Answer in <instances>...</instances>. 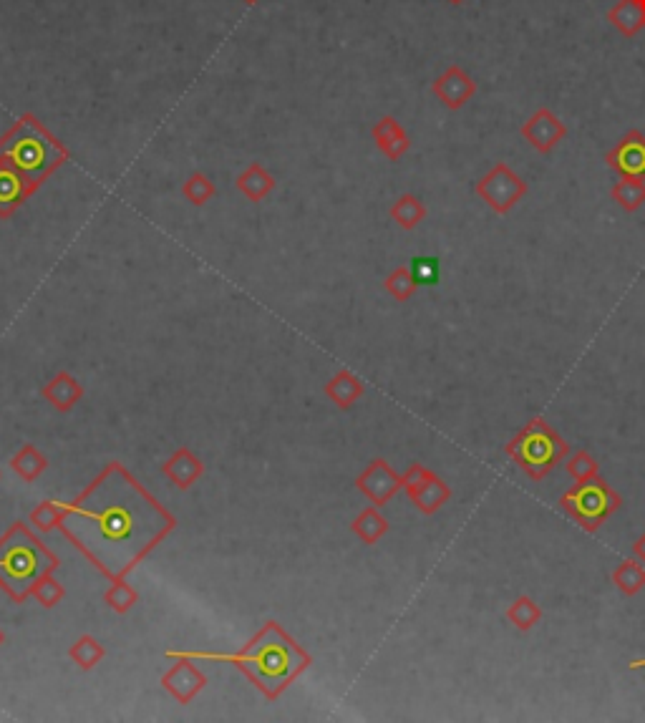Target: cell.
I'll return each instance as SVG.
<instances>
[{"mask_svg":"<svg viewBox=\"0 0 645 723\" xmlns=\"http://www.w3.org/2000/svg\"><path fill=\"white\" fill-rule=\"evenodd\" d=\"M610 194H613V200L620 205V210L635 212L645 205V182H640V179L620 177V182L613 184Z\"/></svg>","mask_w":645,"mask_h":723,"instance_id":"obj_24","label":"cell"},{"mask_svg":"<svg viewBox=\"0 0 645 723\" xmlns=\"http://www.w3.org/2000/svg\"><path fill=\"white\" fill-rule=\"evenodd\" d=\"M608 21L625 38H635L645 28V13L640 0H618L608 11Z\"/></svg>","mask_w":645,"mask_h":723,"instance_id":"obj_17","label":"cell"},{"mask_svg":"<svg viewBox=\"0 0 645 723\" xmlns=\"http://www.w3.org/2000/svg\"><path fill=\"white\" fill-rule=\"evenodd\" d=\"M416 288H419V285H416L414 275H411L409 268H396L394 273L386 278V290H389L399 303H406V300L414 298Z\"/></svg>","mask_w":645,"mask_h":723,"instance_id":"obj_32","label":"cell"},{"mask_svg":"<svg viewBox=\"0 0 645 723\" xmlns=\"http://www.w3.org/2000/svg\"><path fill=\"white\" fill-rule=\"evenodd\" d=\"M237 189L245 194L247 200L260 202L275 189V179H273V174L263 167V164L255 162V164H250V167H247L240 177H237Z\"/></svg>","mask_w":645,"mask_h":723,"instance_id":"obj_20","label":"cell"},{"mask_svg":"<svg viewBox=\"0 0 645 723\" xmlns=\"http://www.w3.org/2000/svg\"><path fill=\"white\" fill-rule=\"evenodd\" d=\"M356 487L371 499V504L376 507H383L394 499V494L399 489H404V482H401L399 474L391 469V464L386 459H373L366 469H363L361 477L356 479Z\"/></svg>","mask_w":645,"mask_h":723,"instance_id":"obj_11","label":"cell"},{"mask_svg":"<svg viewBox=\"0 0 645 723\" xmlns=\"http://www.w3.org/2000/svg\"><path fill=\"white\" fill-rule=\"evenodd\" d=\"M640 3H643V13H645V0H640Z\"/></svg>","mask_w":645,"mask_h":723,"instance_id":"obj_41","label":"cell"},{"mask_svg":"<svg viewBox=\"0 0 645 723\" xmlns=\"http://www.w3.org/2000/svg\"><path fill=\"white\" fill-rule=\"evenodd\" d=\"M613 582L623 595H638L645 587V567L640 560H623L613 572Z\"/></svg>","mask_w":645,"mask_h":723,"instance_id":"obj_25","label":"cell"},{"mask_svg":"<svg viewBox=\"0 0 645 723\" xmlns=\"http://www.w3.org/2000/svg\"><path fill=\"white\" fill-rule=\"evenodd\" d=\"M633 555L638 557V560L645 565V535H640L638 542H635V545H633Z\"/></svg>","mask_w":645,"mask_h":723,"instance_id":"obj_36","label":"cell"},{"mask_svg":"<svg viewBox=\"0 0 645 723\" xmlns=\"http://www.w3.org/2000/svg\"><path fill=\"white\" fill-rule=\"evenodd\" d=\"M11 467L23 482H36L48 467V459L38 451V446L33 444H23L21 449L16 451V456L11 459Z\"/></svg>","mask_w":645,"mask_h":723,"instance_id":"obj_22","label":"cell"},{"mask_svg":"<svg viewBox=\"0 0 645 723\" xmlns=\"http://www.w3.org/2000/svg\"><path fill=\"white\" fill-rule=\"evenodd\" d=\"M449 3H451V6H462L464 0H449Z\"/></svg>","mask_w":645,"mask_h":723,"instance_id":"obj_38","label":"cell"},{"mask_svg":"<svg viewBox=\"0 0 645 723\" xmlns=\"http://www.w3.org/2000/svg\"><path fill=\"white\" fill-rule=\"evenodd\" d=\"M373 139H376L378 149H381L391 162H399L411 147L409 134H406V129L394 116H383V119L376 121V126H373Z\"/></svg>","mask_w":645,"mask_h":723,"instance_id":"obj_15","label":"cell"},{"mask_svg":"<svg viewBox=\"0 0 645 723\" xmlns=\"http://www.w3.org/2000/svg\"><path fill=\"white\" fill-rule=\"evenodd\" d=\"M391 217L404 230H414V227H419L426 220V205L416 194H401L399 200L394 202V207H391Z\"/></svg>","mask_w":645,"mask_h":723,"instance_id":"obj_23","label":"cell"},{"mask_svg":"<svg viewBox=\"0 0 645 723\" xmlns=\"http://www.w3.org/2000/svg\"><path fill=\"white\" fill-rule=\"evenodd\" d=\"M351 530L361 542H366V545H376V542L389 532V522H386V517H383V514L378 512L376 504H373V507L363 509V512L353 519Z\"/></svg>","mask_w":645,"mask_h":723,"instance_id":"obj_21","label":"cell"},{"mask_svg":"<svg viewBox=\"0 0 645 723\" xmlns=\"http://www.w3.org/2000/svg\"><path fill=\"white\" fill-rule=\"evenodd\" d=\"M416 285H436L439 283V260L436 257H414L409 265Z\"/></svg>","mask_w":645,"mask_h":723,"instance_id":"obj_34","label":"cell"},{"mask_svg":"<svg viewBox=\"0 0 645 723\" xmlns=\"http://www.w3.org/2000/svg\"><path fill=\"white\" fill-rule=\"evenodd\" d=\"M66 509H69V504H61V502H41V504H38V507L31 512V524H33V527H36V530H41V532L53 530V527H58V524L63 522V517H66Z\"/></svg>","mask_w":645,"mask_h":723,"instance_id":"obj_30","label":"cell"},{"mask_svg":"<svg viewBox=\"0 0 645 723\" xmlns=\"http://www.w3.org/2000/svg\"><path fill=\"white\" fill-rule=\"evenodd\" d=\"M58 527L96 570L121 580L177 527V519L119 462H111L69 504Z\"/></svg>","mask_w":645,"mask_h":723,"instance_id":"obj_1","label":"cell"},{"mask_svg":"<svg viewBox=\"0 0 645 723\" xmlns=\"http://www.w3.org/2000/svg\"><path fill=\"white\" fill-rule=\"evenodd\" d=\"M104 655H106L104 645H101L96 638H91V635H81V638L69 648V658L76 663V666L84 668V671H91L94 666H99Z\"/></svg>","mask_w":645,"mask_h":723,"instance_id":"obj_27","label":"cell"},{"mask_svg":"<svg viewBox=\"0 0 645 723\" xmlns=\"http://www.w3.org/2000/svg\"><path fill=\"white\" fill-rule=\"evenodd\" d=\"M507 620L517 630H532L542 620V608L535 600L527 598V595H520V598L507 608Z\"/></svg>","mask_w":645,"mask_h":723,"instance_id":"obj_26","label":"cell"},{"mask_svg":"<svg viewBox=\"0 0 645 723\" xmlns=\"http://www.w3.org/2000/svg\"><path fill=\"white\" fill-rule=\"evenodd\" d=\"M520 134L525 137V142H530L532 147L537 149V152L550 154L552 149L567 137V126L565 121H560V116H557L555 111L542 106V109H537L535 114L522 124Z\"/></svg>","mask_w":645,"mask_h":723,"instance_id":"obj_10","label":"cell"},{"mask_svg":"<svg viewBox=\"0 0 645 723\" xmlns=\"http://www.w3.org/2000/svg\"><path fill=\"white\" fill-rule=\"evenodd\" d=\"M56 570L58 557L23 522L0 537V587L13 603H23L33 585Z\"/></svg>","mask_w":645,"mask_h":723,"instance_id":"obj_3","label":"cell"},{"mask_svg":"<svg viewBox=\"0 0 645 723\" xmlns=\"http://www.w3.org/2000/svg\"><path fill=\"white\" fill-rule=\"evenodd\" d=\"M232 663L265 696L278 698L310 666V655L278 623L270 620L250 643L237 650Z\"/></svg>","mask_w":645,"mask_h":723,"instance_id":"obj_2","label":"cell"},{"mask_svg":"<svg viewBox=\"0 0 645 723\" xmlns=\"http://www.w3.org/2000/svg\"><path fill=\"white\" fill-rule=\"evenodd\" d=\"M429 469L424 467V464H411L409 469L404 472V477H401V482H404V489L406 494H411L414 489H419L421 484L426 482V477H429Z\"/></svg>","mask_w":645,"mask_h":723,"instance_id":"obj_35","label":"cell"},{"mask_svg":"<svg viewBox=\"0 0 645 723\" xmlns=\"http://www.w3.org/2000/svg\"><path fill=\"white\" fill-rule=\"evenodd\" d=\"M215 184H212L210 177H205L202 172H195L192 177L187 179V182L182 184V194H184V200L192 202V205H207V202L215 197Z\"/></svg>","mask_w":645,"mask_h":723,"instance_id":"obj_29","label":"cell"},{"mask_svg":"<svg viewBox=\"0 0 645 723\" xmlns=\"http://www.w3.org/2000/svg\"><path fill=\"white\" fill-rule=\"evenodd\" d=\"M630 668H633V671H635V668H645V658H640V661H633V663H630Z\"/></svg>","mask_w":645,"mask_h":723,"instance_id":"obj_37","label":"cell"},{"mask_svg":"<svg viewBox=\"0 0 645 723\" xmlns=\"http://www.w3.org/2000/svg\"><path fill=\"white\" fill-rule=\"evenodd\" d=\"M431 94L441 101L449 111L464 109V104L474 99L477 94V81L469 71H464L462 66L451 63L449 69H444V74L436 76V81L431 84Z\"/></svg>","mask_w":645,"mask_h":723,"instance_id":"obj_8","label":"cell"},{"mask_svg":"<svg viewBox=\"0 0 645 723\" xmlns=\"http://www.w3.org/2000/svg\"><path fill=\"white\" fill-rule=\"evenodd\" d=\"M605 164L620 174V177L640 179L645 182V134L643 131L633 129L628 131L608 154H605Z\"/></svg>","mask_w":645,"mask_h":723,"instance_id":"obj_9","label":"cell"},{"mask_svg":"<svg viewBox=\"0 0 645 723\" xmlns=\"http://www.w3.org/2000/svg\"><path fill=\"white\" fill-rule=\"evenodd\" d=\"M409 497H411V502L419 507V512L434 514V512H439L446 502H449L451 489H449V484H444V479H439L434 472H431L429 477H426V482L421 484L419 489H414Z\"/></svg>","mask_w":645,"mask_h":723,"instance_id":"obj_18","label":"cell"},{"mask_svg":"<svg viewBox=\"0 0 645 723\" xmlns=\"http://www.w3.org/2000/svg\"><path fill=\"white\" fill-rule=\"evenodd\" d=\"M43 399L53 406L56 411H71L84 396V386L76 381L71 373L61 371L43 386Z\"/></svg>","mask_w":645,"mask_h":723,"instance_id":"obj_16","label":"cell"},{"mask_svg":"<svg viewBox=\"0 0 645 723\" xmlns=\"http://www.w3.org/2000/svg\"><path fill=\"white\" fill-rule=\"evenodd\" d=\"M63 595H66V590H63L61 582L53 577V572L51 575H43L31 590V598H36V603L43 605V608H56L63 600Z\"/></svg>","mask_w":645,"mask_h":723,"instance_id":"obj_31","label":"cell"},{"mask_svg":"<svg viewBox=\"0 0 645 723\" xmlns=\"http://www.w3.org/2000/svg\"><path fill=\"white\" fill-rule=\"evenodd\" d=\"M104 600H106V605L114 610V613H129V610L139 603V593L124 580V577H121V580L111 582V587L106 590Z\"/></svg>","mask_w":645,"mask_h":723,"instance_id":"obj_28","label":"cell"},{"mask_svg":"<svg viewBox=\"0 0 645 723\" xmlns=\"http://www.w3.org/2000/svg\"><path fill=\"white\" fill-rule=\"evenodd\" d=\"M598 469V459L590 456L588 451H577V454L570 456V462H567V472H570V477L575 479V482H585V479L598 477Z\"/></svg>","mask_w":645,"mask_h":723,"instance_id":"obj_33","label":"cell"},{"mask_svg":"<svg viewBox=\"0 0 645 723\" xmlns=\"http://www.w3.org/2000/svg\"><path fill=\"white\" fill-rule=\"evenodd\" d=\"M245 3H250V6H252V3H257V0H245Z\"/></svg>","mask_w":645,"mask_h":723,"instance_id":"obj_40","label":"cell"},{"mask_svg":"<svg viewBox=\"0 0 645 723\" xmlns=\"http://www.w3.org/2000/svg\"><path fill=\"white\" fill-rule=\"evenodd\" d=\"M620 497L605 479L593 477L585 482H577L570 492L562 494L560 509L570 519H575L577 527H583L585 532H598L600 524L618 512Z\"/></svg>","mask_w":645,"mask_h":723,"instance_id":"obj_6","label":"cell"},{"mask_svg":"<svg viewBox=\"0 0 645 723\" xmlns=\"http://www.w3.org/2000/svg\"><path fill=\"white\" fill-rule=\"evenodd\" d=\"M36 189V184L23 177L16 167L0 162V217H11Z\"/></svg>","mask_w":645,"mask_h":723,"instance_id":"obj_13","label":"cell"},{"mask_svg":"<svg viewBox=\"0 0 645 723\" xmlns=\"http://www.w3.org/2000/svg\"><path fill=\"white\" fill-rule=\"evenodd\" d=\"M3 643H6V633H3V630H0V645H3Z\"/></svg>","mask_w":645,"mask_h":723,"instance_id":"obj_39","label":"cell"},{"mask_svg":"<svg viewBox=\"0 0 645 723\" xmlns=\"http://www.w3.org/2000/svg\"><path fill=\"white\" fill-rule=\"evenodd\" d=\"M527 182L514 172L509 164L499 162L474 184V192L482 197L489 205V210L497 215H507L514 207L520 205V200L527 194Z\"/></svg>","mask_w":645,"mask_h":723,"instance_id":"obj_7","label":"cell"},{"mask_svg":"<svg viewBox=\"0 0 645 723\" xmlns=\"http://www.w3.org/2000/svg\"><path fill=\"white\" fill-rule=\"evenodd\" d=\"M326 396L341 409H348V406L356 404L363 396V383L356 373L351 371H338L331 381L326 383Z\"/></svg>","mask_w":645,"mask_h":723,"instance_id":"obj_19","label":"cell"},{"mask_svg":"<svg viewBox=\"0 0 645 723\" xmlns=\"http://www.w3.org/2000/svg\"><path fill=\"white\" fill-rule=\"evenodd\" d=\"M66 159H69L66 147L51 131L43 129L33 114L23 116L6 137L0 139V162L16 167L36 187H41L43 179L51 177Z\"/></svg>","mask_w":645,"mask_h":723,"instance_id":"obj_4","label":"cell"},{"mask_svg":"<svg viewBox=\"0 0 645 723\" xmlns=\"http://www.w3.org/2000/svg\"><path fill=\"white\" fill-rule=\"evenodd\" d=\"M507 454L527 477L540 482L570 454V444L542 416H537L509 441Z\"/></svg>","mask_w":645,"mask_h":723,"instance_id":"obj_5","label":"cell"},{"mask_svg":"<svg viewBox=\"0 0 645 723\" xmlns=\"http://www.w3.org/2000/svg\"><path fill=\"white\" fill-rule=\"evenodd\" d=\"M162 474L179 489H189L197 479L205 474V464L197 454H192L189 449H177L172 456H169V462L162 467Z\"/></svg>","mask_w":645,"mask_h":723,"instance_id":"obj_14","label":"cell"},{"mask_svg":"<svg viewBox=\"0 0 645 723\" xmlns=\"http://www.w3.org/2000/svg\"><path fill=\"white\" fill-rule=\"evenodd\" d=\"M162 686L167 693H172L179 703H192V698L207 686V678L189 655H177L172 661V668L164 673Z\"/></svg>","mask_w":645,"mask_h":723,"instance_id":"obj_12","label":"cell"}]
</instances>
